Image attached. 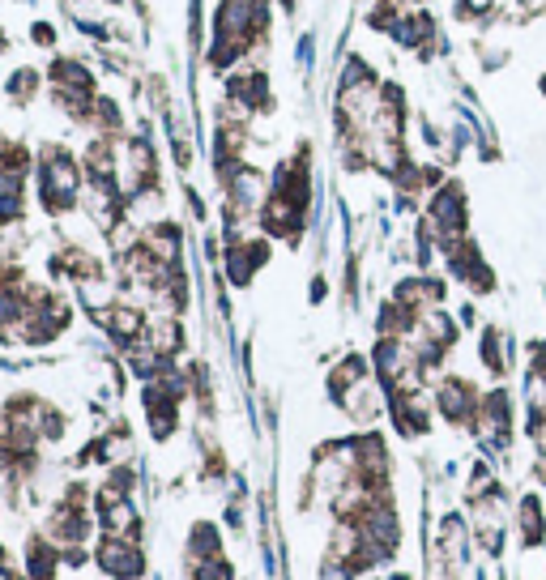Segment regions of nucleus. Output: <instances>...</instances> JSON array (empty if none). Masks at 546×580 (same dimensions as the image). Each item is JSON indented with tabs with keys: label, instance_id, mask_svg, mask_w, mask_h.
<instances>
[{
	"label": "nucleus",
	"instance_id": "nucleus-2",
	"mask_svg": "<svg viewBox=\"0 0 546 580\" xmlns=\"http://www.w3.org/2000/svg\"><path fill=\"white\" fill-rule=\"evenodd\" d=\"M470 431H474L487 448L504 453V448L512 444V397H508V389H491V393H483V401H478V414H474Z\"/></svg>",
	"mask_w": 546,
	"mask_h": 580
},
{
	"label": "nucleus",
	"instance_id": "nucleus-1",
	"mask_svg": "<svg viewBox=\"0 0 546 580\" xmlns=\"http://www.w3.org/2000/svg\"><path fill=\"white\" fill-rule=\"evenodd\" d=\"M82 180V163L64 145H47L39 154V205L47 214H69L77 205V192H82Z\"/></svg>",
	"mask_w": 546,
	"mask_h": 580
},
{
	"label": "nucleus",
	"instance_id": "nucleus-7",
	"mask_svg": "<svg viewBox=\"0 0 546 580\" xmlns=\"http://www.w3.org/2000/svg\"><path fill=\"white\" fill-rule=\"evenodd\" d=\"M517 534L525 542V551H538L546 542V512L538 495H521L517 499Z\"/></svg>",
	"mask_w": 546,
	"mask_h": 580
},
{
	"label": "nucleus",
	"instance_id": "nucleus-12",
	"mask_svg": "<svg viewBox=\"0 0 546 580\" xmlns=\"http://www.w3.org/2000/svg\"><path fill=\"white\" fill-rule=\"evenodd\" d=\"M538 86H542V94H546V77H542V82H538Z\"/></svg>",
	"mask_w": 546,
	"mask_h": 580
},
{
	"label": "nucleus",
	"instance_id": "nucleus-9",
	"mask_svg": "<svg viewBox=\"0 0 546 580\" xmlns=\"http://www.w3.org/2000/svg\"><path fill=\"white\" fill-rule=\"evenodd\" d=\"M214 559H222L218 525L197 521V525H192V534H188V568H201V563H214Z\"/></svg>",
	"mask_w": 546,
	"mask_h": 580
},
{
	"label": "nucleus",
	"instance_id": "nucleus-8",
	"mask_svg": "<svg viewBox=\"0 0 546 580\" xmlns=\"http://www.w3.org/2000/svg\"><path fill=\"white\" fill-rule=\"evenodd\" d=\"M363 380H372V359H363V354H346V359L329 372V397L342 401L350 389H359Z\"/></svg>",
	"mask_w": 546,
	"mask_h": 580
},
{
	"label": "nucleus",
	"instance_id": "nucleus-10",
	"mask_svg": "<svg viewBox=\"0 0 546 580\" xmlns=\"http://www.w3.org/2000/svg\"><path fill=\"white\" fill-rule=\"evenodd\" d=\"M478 359H483V367H487L495 380L508 376V346H504V333H500V329H483V342H478Z\"/></svg>",
	"mask_w": 546,
	"mask_h": 580
},
{
	"label": "nucleus",
	"instance_id": "nucleus-5",
	"mask_svg": "<svg viewBox=\"0 0 546 580\" xmlns=\"http://www.w3.org/2000/svg\"><path fill=\"white\" fill-rule=\"evenodd\" d=\"M474 538V529L470 521L461 517V512H448V517L440 521V534H436V559L444 563L448 572H457L461 563H465V546H470Z\"/></svg>",
	"mask_w": 546,
	"mask_h": 580
},
{
	"label": "nucleus",
	"instance_id": "nucleus-3",
	"mask_svg": "<svg viewBox=\"0 0 546 580\" xmlns=\"http://www.w3.org/2000/svg\"><path fill=\"white\" fill-rule=\"evenodd\" d=\"M436 410L444 414V423H453V427H470L474 423V414H478V401H483V393L474 389V380H465V376H440L436 380Z\"/></svg>",
	"mask_w": 546,
	"mask_h": 580
},
{
	"label": "nucleus",
	"instance_id": "nucleus-4",
	"mask_svg": "<svg viewBox=\"0 0 546 580\" xmlns=\"http://www.w3.org/2000/svg\"><path fill=\"white\" fill-rule=\"evenodd\" d=\"M94 563H99V572H107L111 580H137L141 572H146L141 546L133 538H120V534L99 538V546H94Z\"/></svg>",
	"mask_w": 546,
	"mask_h": 580
},
{
	"label": "nucleus",
	"instance_id": "nucleus-11",
	"mask_svg": "<svg viewBox=\"0 0 546 580\" xmlns=\"http://www.w3.org/2000/svg\"><path fill=\"white\" fill-rule=\"evenodd\" d=\"M35 90H39V73H35V69H18V73L9 77V94H13L18 103H26Z\"/></svg>",
	"mask_w": 546,
	"mask_h": 580
},
{
	"label": "nucleus",
	"instance_id": "nucleus-6",
	"mask_svg": "<svg viewBox=\"0 0 546 580\" xmlns=\"http://www.w3.org/2000/svg\"><path fill=\"white\" fill-rule=\"evenodd\" d=\"M99 325L107 329L111 342H120V346H137L141 337H146V316H141L133 303H111V308H103Z\"/></svg>",
	"mask_w": 546,
	"mask_h": 580
}]
</instances>
